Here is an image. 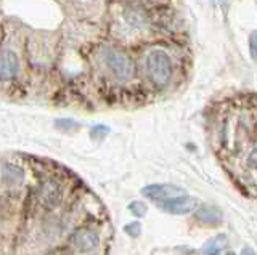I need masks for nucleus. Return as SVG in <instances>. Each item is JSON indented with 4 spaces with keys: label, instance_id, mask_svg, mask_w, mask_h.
I'll return each instance as SVG.
<instances>
[{
    "label": "nucleus",
    "instance_id": "5",
    "mask_svg": "<svg viewBox=\"0 0 257 255\" xmlns=\"http://www.w3.org/2000/svg\"><path fill=\"white\" fill-rule=\"evenodd\" d=\"M142 193L145 197L151 199L155 202H164L169 201V199H174L177 196H182V194H187L182 186H177V185H171V183H158V185H148L142 189Z\"/></svg>",
    "mask_w": 257,
    "mask_h": 255
},
{
    "label": "nucleus",
    "instance_id": "14",
    "mask_svg": "<svg viewBox=\"0 0 257 255\" xmlns=\"http://www.w3.org/2000/svg\"><path fill=\"white\" fill-rule=\"evenodd\" d=\"M124 231L128 236L137 237V236L140 234V231H142V225H140L139 221H132V223H128V225L124 226Z\"/></svg>",
    "mask_w": 257,
    "mask_h": 255
},
{
    "label": "nucleus",
    "instance_id": "18",
    "mask_svg": "<svg viewBox=\"0 0 257 255\" xmlns=\"http://www.w3.org/2000/svg\"><path fill=\"white\" fill-rule=\"evenodd\" d=\"M239 255H255V252L251 249V247H243V250L239 252Z\"/></svg>",
    "mask_w": 257,
    "mask_h": 255
},
{
    "label": "nucleus",
    "instance_id": "15",
    "mask_svg": "<svg viewBox=\"0 0 257 255\" xmlns=\"http://www.w3.org/2000/svg\"><path fill=\"white\" fill-rule=\"evenodd\" d=\"M249 53H251V58L257 61V33H252L249 37Z\"/></svg>",
    "mask_w": 257,
    "mask_h": 255
},
{
    "label": "nucleus",
    "instance_id": "17",
    "mask_svg": "<svg viewBox=\"0 0 257 255\" xmlns=\"http://www.w3.org/2000/svg\"><path fill=\"white\" fill-rule=\"evenodd\" d=\"M247 165L252 167L254 170H257V149L251 151V154L247 156Z\"/></svg>",
    "mask_w": 257,
    "mask_h": 255
},
{
    "label": "nucleus",
    "instance_id": "6",
    "mask_svg": "<svg viewBox=\"0 0 257 255\" xmlns=\"http://www.w3.org/2000/svg\"><path fill=\"white\" fill-rule=\"evenodd\" d=\"M158 205L163 210L172 213V215H185V213H190L196 209L198 201L191 196L182 194V196H177L174 199H169V201L159 202Z\"/></svg>",
    "mask_w": 257,
    "mask_h": 255
},
{
    "label": "nucleus",
    "instance_id": "10",
    "mask_svg": "<svg viewBox=\"0 0 257 255\" xmlns=\"http://www.w3.org/2000/svg\"><path fill=\"white\" fill-rule=\"evenodd\" d=\"M222 212L214 205H203L196 212V218L206 223V225H219V223H222Z\"/></svg>",
    "mask_w": 257,
    "mask_h": 255
},
{
    "label": "nucleus",
    "instance_id": "1",
    "mask_svg": "<svg viewBox=\"0 0 257 255\" xmlns=\"http://www.w3.org/2000/svg\"><path fill=\"white\" fill-rule=\"evenodd\" d=\"M103 69L117 84H128L135 77V63L127 50L117 45H104L98 52Z\"/></svg>",
    "mask_w": 257,
    "mask_h": 255
},
{
    "label": "nucleus",
    "instance_id": "13",
    "mask_svg": "<svg viewBox=\"0 0 257 255\" xmlns=\"http://www.w3.org/2000/svg\"><path fill=\"white\" fill-rule=\"evenodd\" d=\"M55 125H56V129H60L63 132H71L72 127H74V129H77V124L72 121V119H58Z\"/></svg>",
    "mask_w": 257,
    "mask_h": 255
},
{
    "label": "nucleus",
    "instance_id": "7",
    "mask_svg": "<svg viewBox=\"0 0 257 255\" xmlns=\"http://www.w3.org/2000/svg\"><path fill=\"white\" fill-rule=\"evenodd\" d=\"M72 244L79 252H90L100 244V236L95 229L84 228L79 229L72 236Z\"/></svg>",
    "mask_w": 257,
    "mask_h": 255
},
{
    "label": "nucleus",
    "instance_id": "12",
    "mask_svg": "<svg viewBox=\"0 0 257 255\" xmlns=\"http://www.w3.org/2000/svg\"><path fill=\"white\" fill-rule=\"evenodd\" d=\"M128 210L132 212V215L134 217H137V218H142V217H145L147 215V205H145L143 202H140V201H134V202H131L128 204Z\"/></svg>",
    "mask_w": 257,
    "mask_h": 255
},
{
    "label": "nucleus",
    "instance_id": "16",
    "mask_svg": "<svg viewBox=\"0 0 257 255\" xmlns=\"http://www.w3.org/2000/svg\"><path fill=\"white\" fill-rule=\"evenodd\" d=\"M109 132V129H108V127H104V125H95L93 127V129H92V137H104V135H106Z\"/></svg>",
    "mask_w": 257,
    "mask_h": 255
},
{
    "label": "nucleus",
    "instance_id": "3",
    "mask_svg": "<svg viewBox=\"0 0 257 255\" xmlns=\"http://www.w3.org/2000/svg\"><path fill=\"white\" fill-rule=\"evenodd\" d=\"M36 197L44 210H53L63 201V188L56 180H45L39 186Z\"/></svg>",
    "mask_w": 257,
    "mask_h": 255
},
{
    "label": "nucleus",
    "instance_id": "9",
    "mask_svg": "<svg viewBox=\"0 0 257 255\" xmlns=\"http://www.w3.org/2000/svg\"><path fill=\"white\" fill-rule=\"evenodd\" d=\"M2 181L5 183L7 186H12V188H16V186H21L24 178H26V172L24 169L16 162H5L2 165Z\"/></svg>",
    "mask_w": 257,
    "mask_h": 255
},
{
    "label": "nucleus",
    "instance_id": "4",
    "mask_svg": "<svg viewBox=\"0 0 257 255\" xmlns=\"http://www.w3.org/2000/svg\"><path fill=\"white\" fill-rule=\"evenodd\" d=\"M21 73V60L12 49H0V82H15Z\"/></svg>",
    "mask_w": 257,
    "mask_h": 255
},
{
    "label": "nucleus",
    "instance_id": "8",
    "mask_svg": "<svg viewBox=\"0 0 257 255\" xmlns=\"http://www.w3.org/2000/svg\"><path fill=\"white\" fill-rule=\"evenodd\" d=\"M122 20L131 29H145L150 25L148 13L140 7H125L122 10Z\"/></svg>",
    "mask_w": 257,
    "mask_h": 255
},
{
    "label": "nucleus",
    "instance_id": "2",
    "mask_svg": "<svg viewBox=\"0 0 257 255\" xmlns=\"http://www.w3.org/2000/svg\"><path fill=\"white\" fill-rule=\"evenodd\" d=\"M145 73L151 85L166 89L174 77V65L169 53L161 49H151L145 57Z\"/></svg>",
    "mask_w": 257,
    "mask_h": 255
},
{
    "label": "nucleus",
    "instance_id": "11",
    "mask_svg": "<svg viewBox=\"0 0 257 255\" xmlns=\"http://www.w3.org/2000/svg\"><path fill=\"white\" fill-rule=\"evenodd\" d=\"M225 245H227V236L225 234H215L212 239L204 244L203 247V252L206 255H222Z\"/></svg>",
    "mask_w": 257,
    "mask_h": 255
}]
</instances>
